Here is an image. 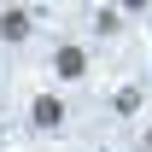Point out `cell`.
Listing matches in <instances>:
<instances>
[{
  "label": "cell",
  "instance_id": "cell-1",
  "mask_svg": "<svg viewBox=\"0 0 152 152\" xmlns=\"http://www.w3.org/2000/svg\"><path fill=\"white\" fill-rule=\"evenodd\" d=\"M29 129L58 134V129H64V99H58V94H35V99H29Z\"/></svg>",
  "mask_w": 152,
  "mask_h": 152
},
{
  "label": "cell",
  "instance_id": "cell-4",
  "mask_svg": "<svg viewBox=\"0 0 152 152\" xmlns=\"http://www.w3.org/2000/svg\"><path fill=\"white\" fill-rule=\"evenodd\" d=\"M117 23H123V12H111V6H99V12H94V29H99V35H111Z\"/></svg>",
  "mask_w": 152,
  "mask_h": 152
},
{
  "label": "cell",
  "instance_id": "cell-5",
  "mask_svg": "<svg viewBox=\"0 0 152 152\" xmlns=\"http://www.w3.org/2000/svg\"><path fill=\"white\" fill-rule=\"evenodd\" d=\"M140 99H146L140 88H123V94H117V111H123V117H129V111H140Z\"/></svg>",
  "mask_w": 152,
  "mask_h": 152
},
{
  "label": "cell",
  "instance_id": "cell-2",
  "mask_svg": "<svg viewBox=\"0 0 152 152\" xmlns=\"http://www.w3.org/2000/svg\"><path fill=\"white\" fill-rule=\"evenodd\" d=\"M53 76L58 82H82V76H88V53H82L76 41H64V47L53 53Z\"/></svg>",
  "mask_w": 152,
  "mask_h": 152
},
{
  "label": "cell",
  "instance_id": "cell-3",
  "mask_svg": "<svg viewBox=\"0 0 152 152\" xmlns=\"http://www.w3.org/2000/svg\"><path fill=\"white\" fill-rule=\"evenodd\" d=\"M29 12H23V6H6V12H0V41H29Z\"/></svg>",
  "mask_w": 152,
  "mask_h": 152
}]
</instances>
